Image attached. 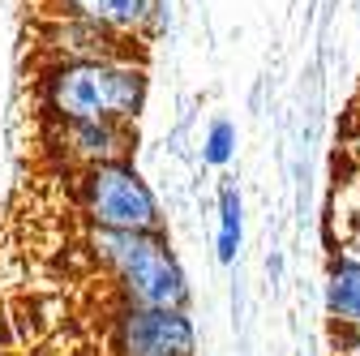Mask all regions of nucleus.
I'll return each mask as SVG.
<instances>
[{
    "label": "nucleus",
    "mask_w": 360,
    "mask_h": 356,
    "mask_svg": "<svg viewBox=\"0 0 360 356\" xmlns=\"http://www.w3.org/2000/svg\"><path fill=\"white\" fill-rule=\"evenodd\" d=\"M52 146L60 151L65 163H73L77 172L99 167V163H116L129 155V125H108V120H73V125H56L52 120Z\"/></svg>",
    "instance_id": "obj_5"
},
{
    "label": "nucleus",
    "mask_w": 360,
    "mask_h": 356,
    "mask_svg": "<svg viewBox=\"0 0 360 356\" xmlns=\"http://www.w3.org/2000/svg\"><path fill=\"white\" fill-rule=\"evenodd\" d=\"M326 309L339 326L360 331V258H335L326 271Z\"/></svg>",
    "instance_id": "obj_7"
},
{
    "label": "nucleus",
    "mask_w": 360,
    "mask_h": 356,
    "mask_svg": "<svg viewBox=\"0 0 360 356\" xmlns=\"http://www.w3.org/2000/svg\"><path fill=\"white\" fill-rule=\"evenodd\" d=\"M112 348L120 356H198V326L189 309L120 305L112 318Z\"/></svg>",
    "instance_id": "obj_4"
},
{
    "label": "nucleus",
    "mask_w": 360,
    "mask_h": 356,
    "mask_svg": "<svg viewBox=\"0 0 360 356\" xmlns=\"http://www.w3.org/2000/svg\"><path fill=\"white\" fill-rule=\"evenodd\" d=\"M77 210L103 232H163V206L129 159L77 172Z\"/></svg>",
    "instance_id": "obj_3"
},
{
    "label": "nucleus",
    "mask_w": 360,
    "mask_h": 356,
    "mask_svg": "<svg viewBox=\"0 0 360 356\" xmlns=\"http://www.w3.org/2000/svg\"><path fill=\"white\" fill-rule=\"evenodd\" d=\"M90 253L103 262L124 305L142 309H189L185 266L163 232H103L90 228Z\"/></svg>",
    "instance_id": "obj_2"
},
{
    "label": "nucleus",
    "mask_w": 360,
    "mask_h": 356,
    "mask_svg": "<svg viewBox=\"0 0 360 356\" xmlns=\"http://www.w3.org/2000/svg\"><path fill=\"white\" fill-rule=\"evenodd\" d=\"M56 18H73V22H90L103 26L112 34H142L150 18H159V0H52Z\"/></svg>",
    "instance_id": "obj_6"
},
{
    "label": "nucleus",
    "mask_w": 360,
    "mask_h": 356,
    "mask_svg": "<svg viewBox=\"0 0 360 356\" xmlns=\"http://www.w3.org/2000/svg\"><path fill=\"white\" fill-rule=\"evenodd\" d=\"M39 103L56 125H133L146 103L142 61H52L39 77Z\"/></svg>",
    "instance_id": "obj_1"
},
{
    "label": "nucleus",
    "mask_w": 360,
    "mask_h": 356,
    "mask_svg": "<svg viewBox=\"0 0 360 356\" xmlns=\"http://www.w3.org/2000/svg\"><path fill=\"white\" fill-rule=\"evenodd\" d=\"M0 356H22V352H9V348H0Z\"/></svg>",
    "instance_id": "obj_10"
},
{
    "label": "nucleus",
    "mask_w": 360,
    "mask_h": 356,
    "mask_svg": "<svg viewBox=\"0 0 360 356\" xmlns=\"http://www.w3.org/2000/svg\"><path fill=\"white\" fill-rule=\"evenodd\" d=\"M240 241H245V202H240L236 181H223L219 185V241H214V258L223 266H232L236 253H240Z\"/></svg>",
    "instance_id": "obj_8"
},
{
    "label": "nucleus",
    "mask_w": 360,
    "mask_h": 356,
    "mask_svg": "<svg viewBox=\"0 0 360 356\" xmlns=\"http://www.w3.org/2000/svg\"><path fill=\"white\" fill-rule=\"evenodd\" d=\"M232 155H236V125L219 116V120H210V129H206L202 159H206L210 167H228V163H232Z\"/></svg>",
    "instance_id": "obj_9"
}]
</instances>
